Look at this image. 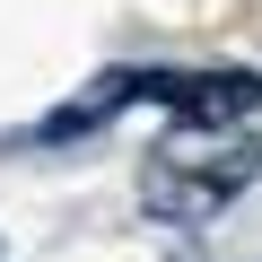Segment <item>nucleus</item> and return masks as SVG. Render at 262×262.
Wrapping results in <instances>:
<instances>
[{
    "mask_svg": "<svg viewBox=\"0 0 262 262\" xmlns=\"http://www.w3.org/2000/svg\"><path fill=\"white\" fill-rule=\"evenodd\" d=\"M140 105H166L184 131H236L262 114V70H140Z\"/></svg>",
    "mask_w": 262,
    "mask_h": 262,
    "instance_id": "2",
    "label": "nucleus"
},
{
    "mask_svg": "<svg viewBox=\"0 0 262 262\" xmlns=\"http://www.w3.org/2000/svg\"><path fill=\"white\" fill-rule=\"evenodd\" d=\"M253 175H262V140L253 131H175V140H158L140 158V210L166 219V227H201Z\"/></svg>",
    "mask_w": 262,
    "mask_h": 262,
    "instance_id": "1",
    "label": "nucleus"
},
{
    "mask_svg": "<svg viewBox=\"0 0 262 262\" xmlns=\"http://www.w3.org/2000/svg\"><path fill=\"white\" fill-rule=\"evenodd\" d=\"M0 262H9V245H0Z\"/></svg>",
    "mask_w": 262,
    "mask_h": 262,
    "instance_id": "4",
    "label": "nucleus"
},
{
    "mask_svg": "<svg viewBox=\"0 0 262 262\" xmlns=\"http://www.w3.org/2000/svg\"><path fill=\"white\" fill-rule=\"evenodd\" d=\"M175 262H192V253H175Z\"/></svg>",
    "mask_w": 262,
    "mask_h": 262,
    "instance_id": "5",
    "label": "nucleus"
},
{
    "mask_svg": "<svg viewBox=\"0 0 262 262\" xmlns=\"http://www.w3.org/2000/svg\"><path fill=\"white\" fill-rule=\"evenodd\" d=\"M122 105H140V70H105L79 105H61V114H44V122H35V140H88V131H96V122H114Z\"/></svg>",
    "mask_w": 262,
    "mask_h": 262,
    "instance_id": "3",
    "label": "nucleus"
}]
</instances>
